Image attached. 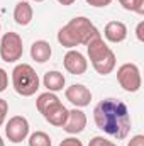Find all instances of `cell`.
<instances>
[{
  "label": "cell",
  "instance_id": "obj_10",
  "mask_svg": "<svg viewBox=\"0 0 144 146\" xmlns=\"http://www.w3.org/2000/svg\"><path fill=\"white\" fill-rule=\"evenodd\" d=\"M42 117L51 124V126H56V127H63L66 119H68V109L61 104V100H58L56 104L49 106L48 109L42 112Z\"/></svg>",
  "mask_w": 144,
  "mask_h": 146
},
{
  "label": "cell",
  "instance_id": "obj_30",
  "mask_svg": "<svg viewBox=\"0 0 144 146\" xmlns=\"http://www.w3.org/2000/svg\"><path fill=\"white\" fill-rule=\"evenodd\" d=\"M0 29H2V26H0Z\"/></svg>",
  "mask_w": 144,
  "mask_h": 146
},
{
  "label": "cell",
  "instance_id": "obj_21",
  "mask_svg": "<svg viewBox=\"0 0 144 146\" xmlns=\"http://www.w3.org/2000/svg\"><path fill=\"white\" fill-rule=\"evenodd\" d=\"M7 114H9V102L5 99H0V126L5 122Z\"/></svg>",
  "mask_w": 144,
  "mask_h": 146
},
{
  "label": "cell",
  "instance_id": "obj_19",
  "mask_svg": "<svg viewBox=\"0 0 144 146\" xmlns=\"http://www.w3.org/2000/svg\"><path fill=\"white\" fill-rule=\"evenodd\" d=\"M119 3L131 12H136L139 15L144 14V0H119Z\"/></svg>",
  "mask_w": 144,
  "mask_h": 146
},
{
  "label": "cell",
  "instance_id": "obj_13",
  "mask_svg": "<svg viewBox=\"0 0 144 146\" xmlns=\"http://www.w3.org/2000/svg\"><path fill=\"white\" fill-rule=\"evenodd\" d=\"M32 15H34L32 5H31L29 2H26V0L17 2V5L14 7V21H15V24L22 26V27L31 24Z\"/></svg>",
  "mask_w": 144,
  "mask_h": 146
},
{
  "label": "cell",
  "instance_id": "obj_4",
  "mask_svg": "<svg viewBox=\"0 0 144 146\" xmlns=\"http://www.w3.org/2000/svg\"><path fill=\"white\" fill-rule=\"evenodd\" d=\"M24 54L22 37L17 33H5L0 39V58L5 63H15Z\"/></svg>",
  "mask_w": 144,
  "mask_h": 146
},
{
  "label": "cell",
  "instance_id": "obj_7",
  "mask_svg": "<svg viewBox=\"0 0 144 146\" xmlns=\"http://www.w3.org/2000/svg\"><path fill=\"white\" fill-rule=\"evenodd\" d=\"M5 136L10 143H22L29 136V121L24 115H14L5 124Z\"/></svg>",
  "mask_w": 144,
  "mask_h": 146
},
{
  "label": "cell",
  "instance_id": "obj_28",
  "mask_svg": "<svg viewBox=\"0 0 144 146\" xmlns=\"http://www.w3.org/2000/svg\"><path fill=\"white\" fill-rule=\"evenodd\" d=\"M0 146H5V143H3V139H2V136H0Z\"/></svg>",
  "mask_w": 144,
  "mask_h": 146
},
{
  "label": "cell",
  "instance_id": "obj_9",
  "mask_svg": "<svg viewBox=\"0 0 144 146\" xmlns=\"http://www.w3.org/2000/svg\"><path fill=\"white\" fill-rule=\"evenodd\" d=\"M63 65H65V70L68 73H71V75H83L87 72V68H88L87 58L80 51H76V49H70L65 54Z\"/></svg>",
  "mask_w": 144,
  "mask_h": 146
},
{
  "label": "cell",
  "instance_id": "obj_23",
  "mask_svg": "<svg viewBox=\"0 0 144 146\" xmlns=\"http://www.w3.org/2000/svg\"><path fill=\"white\" fill-rule=\"evenodd\" d=\"M9 87V75L3 68H0V94Z\"/></svg>",
  "mask_w": 144,
  "mask_h": 146
},
{
  "label": "cell",
  "instance_id": "obj_1",
  "mask_svg": "<svg viewBox=\"0 0 144 146\" xmlns=\"http://www.w3.org/2000/svg\"><path fill=\"white\" fill-rule=\"evenodd\" d=\"M93 121L98 129L115 139H126L132 124L127 106L117 99L100 100L93 109Z\"/></svg>",
  "mask_w": 144,
  "mask_h": 146
},
{
  "label": "cell",
  "instance_id": "obj_26",
  "mask_svg": "<svg viewBox=\"0 0 144 146\" xmlns=\"http://www.w3.org/2000/svg\"><path fill=\"white\" fill-rule=\"evenodd\" d=\"M143 31H144V21H141L139 24H137V29H136V37L143 42L144 41V36H143Z\"/></svg>",
  "mask_w": 144,
  "mask_h": 146
},
{
  "label": "cell",
  "instance_id": "obj_29",
  "mask_svg": "<svg viewBox=\"0 0 144 146\" xmlns=\"http://www.w3.org/2000/svg\"><path fill=\"white\" fill-rule=\"evenodd\" d=\"M34 2H44V0H34Z\"/></svg>",
  "mask_w": 144,
  "mask_h": 146
},
{
  "label": "cell",
  "instance_id": "obj_22",
  "mask_svg": "<svg viewBox=\"0 0 144 146\" xmlns=\"http://www.w3.org/2000/svg\"><path fill=\"white\" fill-rule=\"evenodd\" d=\"M59 146H83V143H81L76 136H70V138H65V139L59 143Z\"/></svg>",
  "mask_w": 144,
  "mask_h": 146
},
{
  "label": "cell",
  "instance_id": "obj_6",
  "mask_svg": "<svg viewBox=\"0 0 144 146\" xmlns=\"http://www.w3.org/2000/svg\"><path fill=\"white\" fill-rule=\"evenodd\" d=\"M68 27L73 31V34L76 37L78 44H85V46H87V44L92 42L93 39L102 37L100 31L92 24V21L87 19V17H83V15L71 19V21L68 22Z\"/></svg>",
  "mask_w": 144,
  "mask_h": 146
},
{
  "label": "cell",
  "instance_id": "obj_15",
  "mask_svg": "<svg viewBox=\"0 0 144 146\" xmlns=\"http://www.w3.org/2000/svg\"><path fill=\"white\" fill-rule=\"evenodd\" d=\"M42 83H44V87L48 88V92H59V90L65 88L66 80H65V75H63V73L53 70V72H48L44 75Z\"/></svg>",
  "mask_w": 144,
  "mask_h": 146
},
{
  "label": "cell",
  "instance_id": "obj_3",
  "mask_svg": "<svg viewBox=\"0 0 144 146\" xmlns=\"http://www.w3.org/2000/svg\"><path fill=\"white\" fill-rule=\"evenodd\" d=\"M12 87L22 97H32L39 90V76L36 70L27 65L20 63L12 70Z\"/></svg>",
  "mask_w": 144,
  "mask_h": 146
},
{
  "label": "cell",
  "instance_id": "obj_17",
  "mask_svg": "<svg viewBox=\"0 0 144 146\" xmlns=\"http://www.w3.org/2000/svg\"><path fill=\"white\" fill-rule=\"evenodd\" d=\"M58 100H59V99H58V95H56L54 92H44V94H41L36 99V107H37V110H39V114H42L49 106L56 104Z\"/></svg>",
  "mask_w": 144,
  "mask_h": 146
},
{
  "label": "cell",
  "instance_id": "obj_14",
  "mask_svg": "<svg viewBox=\"0 0 144 146\" xmlns=\"http://www.w3.org/2000/svg\"><path fill=\"white\" fill-rule=\"evenodd\" d=\"M53 54V49H51V44L44 39H39V41H34L32 46H31V58L36 61V63H46L49 61Z\"/></svg>",
  "mask_w": 144,
  "mask_h": 146
},
{
  "label": "cell",
  "instance_id": "obj_27",
  "mask_svg": "<svg viewBox=\"0 0 144 146\" xmlns=\"http://www.w3.org/2000/svg\"><path fill=\"white\" fill-rule=\"evenodd\" d=\"M61 5H73L75 3V0H58Z\"/></svg>",
  "mask_w": 144,
  "mask_h": 146
},
{
  "label": "cell",
  "instance_id": "obj_5",
  "mask_svg": "<svg viewBox=\"0 0 144 146\" xmlns=\"http://www.w3.org/2000/svg\"><path fill=\"white\" fill-rule=\"evenodd\" d=\"M117 82L119 85L126 90V92H137L143 85V78H141V70L136 63H124L119 66L117 70Z\"/></svg>",
  "mask_w": 144,
  "mask_h": 146
},
{
  "label": "cell",
  "instance_id": "obj_11",
  "mask_svg": "<svg viewBox=\"0 0 144 146\" xmlns=\"http://www.w3.org/2000/svg\"><path fill=\"white\" fill-rule=\"evenodd\" d=\"M85 127H87V115H85V112L76 109V107L73 110H68V119H66L63 129L68 134L73 136V134H80L81 131H85Z\"/></svg>",
  "mask_w": 144,
  "mask_h": 146
},
{
  "label": "cell",
  "instance_id": "obj_12",
  "mask_svg": "<svg viewBox=\"0 0 144 146\" xmlns=\"http://www.w3.org/2000/svg\"><path fill=\"white\" fill-rule=\"evenodd\" d=\"M104 36L108 42H122L127 37V26L120 21H110L104 29Z\"/></svg>",
  "mask_w": 144,
  "mask_h": 146
},
{
  "label": "cell",
  "instance_id": "obj_25",
  "mask_svg": "<svg viewBox=\"0 0 144 146\" xmlns=\"http://www.w3.org/2000/svg\"><path fill=\"white\" fill-rule=\"evenodd\" d=\"M110 2L112 0H87V3L92 7H107V5H110Z\"/></svg>",
  "mask_w": 144,
  "mask_h": 146
},
{
  "label": "cell",
  "instance_id": "obj_18",
  "mask_svg": "<svg viewBox=\"0 0 144 146\" xmlns=\"http://www.w3.org/2000/svg\"><path fill=\"white\" fill-rule=\"evenodd\" d=\"M29 146H51V138L49 134H46L44 131H36L29 136Z\"/></svg>",
  "mask_w": 144,
  "mask_h": 146
},
{
  "label": "cell",
  "instance_id": "obj_24",
  "mask_svg": "<svg viewBox=\"0 0 144 146\" xmlns=\"http://www.w3.org/2000/svg\"><path fill=\"white\" fill-rule=\"evenodd\" d=\"M127 146H144V136L143 134H136L134 138H131Z\"/></svg>",
  "mask_w": 144,
  "mask_h": 146
},
{
  "label": "cell",
  "instance_id": "obj_2",
  "mask_svg": "<svg viewBox=\"0 0 144 146\" xmlns=\"http://www.w3.org/2000/svg\"><path fill=\"white\" fill-rule=\"evenodd\" d=\"M87 51H88V58L92 61V66L95 68V72L98 75L105 76V75L114 72V68H115V53L104 41V37H97L92 42H88Z\"/></svg>",
  "mask_w": 144,
  "mask_h": 146
},
{
  "label": "cell",
  "instance_id": "obj_8",
  "mask_svg": "<svg viewBox=\"0 0 144 146\" xmlns=\"http://www.w3.org/2000/svg\"><path fill=\"white\" fill-rule=\"evenodd\" d=\"M65 97L66 100H70L76 109H81V107H87L90 106L92 102V92L81 85V83H75V85H70L66 90H65Z\"/></svg>",
  "mask_w": 144,
  "mask_h": 146
},
{
  "label": "cell",
  "instance_id": "obj_20",
  "mask_svg": "<svg viewBox=\"0 0 144 146\" xmlns=\"http://www.w3.org/2000/svg\"><path fill=\"white\" fill-rule=\"evenodd\" d=\"M88 146H117V145H115L114 141L105 139L104 136H95V138H92V139H90Z\"/></svg>",
  "mask_w": 144,
  "mask_h": 146
},
{
  "label": "cell",
  "instance_id": "obj_16",
  "mask_svg": "<svg viewBox=\"0 0 144 146\" xmlns=\"http://www.w3.org/2000/svg\"><path fill=\"white\" fill-rule=\"evenodd\" d=\"M58 42H59L63 48H68V49H73V48L80 46L78 41H76V37H75V34H73V31L68 27V24L63 26V27L58 31Z\"/></svg>",
  "mask_w": 144,
  "mask_h": 146
}]
</instances>
